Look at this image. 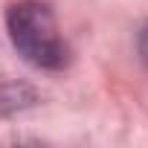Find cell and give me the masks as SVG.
Listing matches in <instances>:
<instances>
[{"instance_id":"1","label":"cell","mask_w":148,"mask_h":148,"mask_svg":"<svg viewBox=\"0 0 148 148\" xmlns=\"http://www.w3.org/2000/svg\"><path fill=\"white\" fill-rule=\"evenodd\" d=\"M6 32L26 64L38 70H64L70 64V47L58 29V21L41 0H21L9 6Z\"/></svg>"},{"instance_id":"2","label":"cell","mask_w":148,"mask_h":148,"mask_svg":"<svg viewBox=\"0 0 148 148\" xmlns=\"http://www.w3.org/2000/svg\"><path fill=\"white\" fill-rule=\"evenodd\" d=\"M136 47H139V55H142V61L148 64V23L139 29V38H136Z\"/></svg>"}]
</instances>
